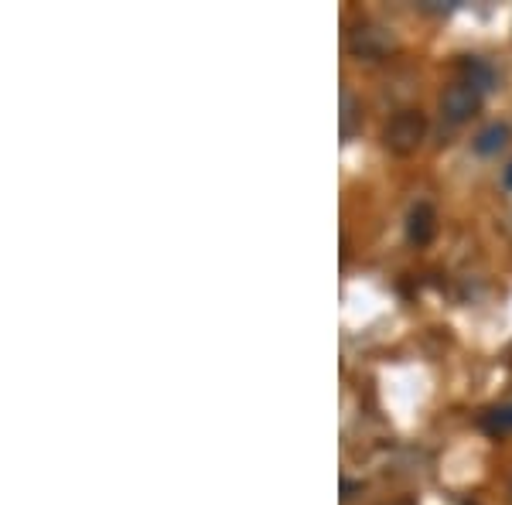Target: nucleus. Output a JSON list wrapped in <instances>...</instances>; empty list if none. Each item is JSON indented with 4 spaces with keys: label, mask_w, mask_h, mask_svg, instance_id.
<instances>
[{
    "label": "nucleus",
    "mask_w": 512,
    "mask_h": 505,
    "mask_svg": "<svg viewBox=\"0 0 512 505\" xmlns=\"http://www.w3.org/2000/svg\"><path fill=\"white\" fill-rule=\"evenodd\" d=\"M424 134H427V117H424V113H420V110H400L390 123H386L383 144L390 147L393 154L407 157V154H414L420 147Z\"/></svg>",
    "instance_id": "obj_1"
},
{
    "label": "nucleus",
    "mask_w": 512,
    "mask_h": 505,
    "mask_svg": "<svg viewBox=\"0 0 512 505\" xmlns=\"http://www.w3.org/2000/svg\"><path fill=\"white\" fill-rule=\"evenodd\" d=\"M482 89L472 86V82H465V79H458L454 86L444 89V96H441V113H444V120H451V123H468L475 117L478 110H482Z\"/></svg>",
    "instance_id": "obj_2"
},
{
    "label": "nucleus",
    "mask_w": 512,
    "mask_h": 505,
    "mask_svg": "<svg viewBox=\"0 0 512 505\" xmlns=\"http://www.w3.org/2000/svg\"><path fill=\"white\" fill-rule=\"evenodd\" d=\"M437 236V212L431 202H417L407 215V239L414 246H427Z\"/></svg>",
    "instance_id": "obj_3"
},
{
    "label": "nucleus",
    "mask_w": 512,
    "mask_h": 505,
    "mask_svg": "<svg viewBox=\"0 0 512 505\" xmlns=\"http://www.w3.org/2000/svg\"><path fill=\"white\" fill-rule=\"evenodd\" d=\"M386 48H390V35L383 28H373V24L359 28L352 38V52L362 55V59H379V55H386Z\"/></svg>",
    "instance_id": "obj_4"
},
{
    "label": "nucleus",
    "mask_w": 512,
    "mask_h": 505,
    "mask_svg": "<svg viewBox=\"0 0 512 505\" xmlns=\"http://www.w3.org/2000/svg\"><path fill=\"white\" fill-rule=\"evenodd\" d=\"M506 140H509V127H506V123H492V127H485L482 134L472 140V147H475V154L492 157V154H499L502 147H506Z\"/></svg>",
    "instance_id": "obj_5"
},
{
    "label": "nucleus",
    "mask_w": 512,
    "mask_h": 505,
    "mask_svg": "<svg viewBox=\"0 0 512 505\" xmlns=\"http://www.w3.org/2000/svg\"><path fill=\"white\" fill-rule=\"evenodd\" d=\"M461 72H465V82H472V86H478L482 93H489V89L495 86L492 65L482 62V59H465V62H461Z\"/></svg>",
    "instance_id": "obj_6"
},
{
    "label": "nucleus",
    "mask_w": 512,
    "mask_h": 505,
    "mask_svg": "<svg viewBox=\"0 0 512 505\" xmlns=\"http://www.w3.org/2000/svg\"><path fill=\"white\" fill-rule=\"evenodd\" d=\"M482 430L492 437H502V434H512V403L509 407H492L482 413Z\"/></svg>",
    "instance_id": "obj_7"
},
{
    "label": "nucleus",
    "mask_w": 512,
    "mask_h": 505,
    "mask_svg": "<svg viewBox=\"0 0 512 505\" xmlns=\"http://www.w3.org/2000/svg\"><path fill=\"white\" fill-rule=\"evenodd\" d=\"M355 117H359V106H355L352 93H342V137L352 140L355 134Z\"/></svg>",
    "instance_id": "obj_8"
},
{
    "label": "nucleus",
    "mask_w": 512,
    "mask_h": 505,
    "mask_svg": "<svg viewBox=\"0 0 512 505\" xmlns=\"http://www.w3.org/2000/svg\"><path fill=\"white\" fill-rule=\"evenodd\" d=\"M502 185H506V188H512V164H509L506 171H502Z\"/></svg>",
    "instance_id": "obj_9"
},
{
    "label": "nucleus",
    "mask_w": 512,
    "mask_h": 505,
    "mask_svg": "<svg viewBox=\"0 0 512 505\" xmlns=\"http://www.w3.org/2000/svg\"><path fill=\"white\" fill-rule=\"evenodd\" d=\"M509 495H512V482H509Z\"/></svg>",
    "instance_id": "obj_10"
}]
</instances>
